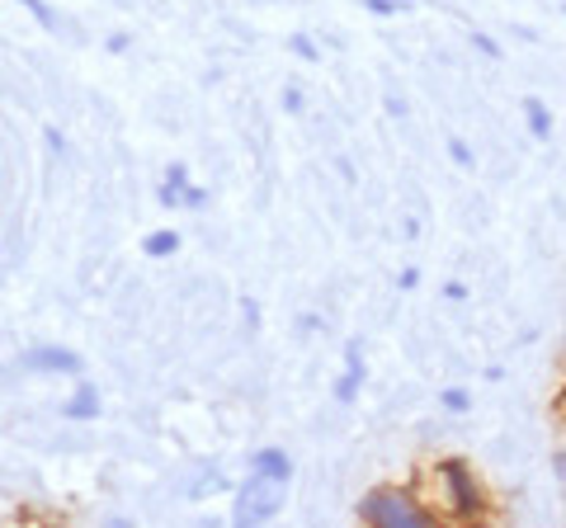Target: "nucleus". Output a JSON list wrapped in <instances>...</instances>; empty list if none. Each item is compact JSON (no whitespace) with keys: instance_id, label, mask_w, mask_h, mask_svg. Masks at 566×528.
Returning a JSON list of instances; mask_svg holds the SVG:
<instances>
[{"instance_id":"nucleus-26","label":"nucleus","mask_w":566,"mask_h":528,"mask_svg":"<svg viewBox=\"0 0 566 528\" xmlns=\"http://www.w3.org/2000/svg\"><path fill=\"white\" fill-rule=\"evenodd\" d=\"M387 114H392V118H401V114H406V104H401L397 95H387Z\"/></svg>"},{"instance_id":"nucleus-16","label":"nucleus","mask_w":566,"mask_h":528,"mask_svg":"<svg viewBox=\"0 0 566 528\" xmlns=\"http://www.w3.org/2000/svg\"><path fill=\"white\" fill-rule=\"evenodd\" d=\"M166 184H170V189H180V193L189 189V170H185V161H170V170H166Z\"/></svg>"},{"instance_id":"nucleus-2","label":"nucleus","mask_w":566,"mask_h":528,"mask_svg":"<svg viewBox=\"0 0 566 528\" xmlns=\"http://www.w3.org/2000/svg\"><path fill=\"white\" fill-rule=\"evenodd\" d=\"M354 519L368 524V528H434V524H444L439 509L424 500V490L406 486V482L368 486L359 496V505H354Z\"/></svg>"},{"instance_id":"nucleus-18","label":"nucleus","mask_w":566,"mask_h":528,"mask_svg":"<svg viewBox=\"0 0 566 528\" xmlns=\"http://www.w3.org/2000/svg\"><path fill=\"white\" fill-rule=\"evenodd\" d=\"M444 297H449V303H468V284H463V278H449V284H444Z\"/></svg>"},{"instance_id":"nucleus-4","label":"nucleus","mask_w":566,"mask_h":528,"mask_svg":"<svg viewBox=\"0 0 566 528\" xmlns=\"http://www.w3.org/2000/svg\"><path fill=\"white\" fill-rule=\"evenodd\" d=\"M20 368H29V373H81V355L66 345H33L29 355L20 359Z\"/></svg>"},{"instance_id":"nucleus-13","label":"nucleus","mask_w":566,"mask_h":528,"mask_svg":"<svg viewBox=\"0 0 566 528\" xmlns=\"http://www.w3.org/2000/svg\"><path fill=\"white\" fill-rule=\"evenodd\" d=\"M449 161H453V166H463V170L476 166V156H472V147L463 142V137H449Z\"/></svg>"},{"instance_id":"nucleus-7","label":"nucleus","mask_w":566,"mask_h":528,"mask_svg":"<svg viewBox=\"0 0 566 528\" xmlns=\"http://www.w3.org/2000/svg\"><path fill=\"white\" fill-rule=\"evenodd\" d=\"M524 128H528V137H534V142H547V137H553V114H547V104L538 99V95H524Z\"/></svg>"},{"instance_id":"nucleus-27","label":"nucleus","mask_w":566,"mask_h":528,"mask_svg":"<svg viewBox=\"0 0 566 528\" xmlns=\"http://www.w3.org/2000/svg\"><path fill=\"white\" fill-rule=\"evenodd\" d=\"M562 415H566V392H562Z\"/></svg>"},{"instance_id":"nucleus-5","label":"nucleus","mask_w":566,"mask_h":528,"mask_svg":"<svg viewBox=\"0 0 566 528\" xmlns=\"http://www.w3.org/2000/svg\"><path fill=\"white\" fill-rule=\"evenodd\" d=\"M364 378H368V363L359 355V345H345V373L335 378V401H340V406H354V397H359Z\"/></svg>"},{"instance_id":"nucleus-3","label":"nucleus","mask_w":566,"mask_h":528,"mask_svg":"<svg viewBox=\"0 0 566 528\" xmlns=\"http://www.w3.org/2000/svg\"><path fill=\"white\" fill-rule=\"evenodd\" d=\"M283 500H289V482L279 477H264V472H251L241 486H237V500H232V524L241 528H260V524H274L283 515Z\"/></svg>"},{"instance_id":"nucleus-20","label":"nucleus","mask_w":566,"mask_h":528,"mask_svg":"<svg viewBox=\"0 0 566 528\" xmlns=\"http://www.w3.org/2000/svg\"><path fill=\"white\" fill-rule=\"evenodd\" d=\"M156 199H161L166 208H185V193H180V189H170V184L156 189Z\"/></svg>"},{"instance_id":"nucleus-25","label":"nucleus","mask_w":566,"mask_h":528,"mask_svg":"<svg viewBox=\"0 0 566 528\" xmlns=\"http://www.w3.org/2000/svg\"><path fill=\"white\" fill-rule=\"evenodd\" d=\"M316 326H322V316H312V311L297 316V330H316Z\"/></svg>"},{"instance_id":"nucleus-1","label":"nucleus","mask_w":566,"mask_h":528,"mask_svg":"<svg viewBox=\"0 0 566 528\" xmlns=\"http://www.w3.org/2000/svg\"><path fill=\"white\" fill-rule=\"evenodd\" d=\"M424 500L439 509V519H453V524L491 519L486 486L472 472V463H463V457H434V463L424 467Z\"/></svg>"},{"instance_id":"nucleus-14","label":"nucleus","mask_w":566,"mask_h":528,"mask_svg":"<svg viewBox=\"0 0 566 528\" xmlns=\"http://www.w3.org/2000/svg\"><path fill=\"white\" fill-rule=\"evenodd\" d=\"M468 39H472V47H476V52H482V57H491V62H501V43H495V39H491V33H482V29H472V33H468Z\"/></svg>"},{"instance_id":"nucleus-11","label":"nucleus","mask_w":566,"mask_h":528,"mask_svg":"<svg viewBox=\"0 0 566 528\" xmlns=\"http://www.w3.org/2000/svg\"><path fill=\"white\" fill-rule=\"evenodd\" d=\"M364 10L378 14V20H397V14H406L411 6H406V0H364Z\"/></svg>"},{"instance_id":"nucleus-17","label":"nucleus","mask_w":566,"mask_h":528,"mask_svg":"<svg viewBox=\"0 0 566 528\" xmlns=\"http://www.w3.org/2000/svg\"><path fill=\"white\" fill-rule=\"evenodd\" d=\"M283 114H303V91H297V85H283Z\"/></svg>"},{"instance_id":"nucleus-22","label":"nucleus","mask_w":566,"mask_h":528,"mask_svg":"<svg viewBox=\"0 0 566 528\" xmlns=\"http://www.w3.org/2000/svg\"><path fill=\"white\" fill-rule=\"evenodd\" d=\"M397 288H401V293H416V288H420V270H401V274H397Z\"/></svg>"},{"instance_id":"nucleus-12","label":"nucleus","mask_w":566,"mask_h":528,"mask_svg":"<svg viewBox=\"0 0 566 528\" xmlns=\"http://www.w3.org/2000/svg\"><path fill=\"white\" fill-rule=\"evenodd\" d=\"M289 47H293V57H297V62H322V47H316L307 33H293Z\"/></svg>"},{"instance_id":"nucleus-28","label":"nucleus","mask_w":566,"mask_h":528,"mask_svg":"<svg viewBox=\"0 0 566 528\" xmlns=\"http://www.w3.org/2000/svg\"><path fill=\"white\" fill-rule=\"evenodd\" d=\"M562 14H566V0H562Z\"/></svg>"},{"instance_id":"nucleus-19","label":"nucleus","mask_w":566,"mask_h":528,"mask_svg":"<svg viewBox=\"0 0 566 528\" xmlns=\"http://www.w3.org/2000/svg\"><path fill=\"white\" fill-rule=\"evenodd\" d=\"M241 316H245V326L251 330H260V303L255 297H241Z\"/></svg>"},{"instance_id":"nucleus-21","label":"nucleus","mask_w":566,"mask_h":528,"mask_svg":"<svg viewBox=\"0 0 566 528\" xmlns=\"http://www.w3.org/2000/svg\"><path fill=\"white\" fill-rule=\"evenodd\" d=\"M203 203H208V189L203 184H189L185 189V208H203Z\"/></svg>"},{"instance_id":"nucleus-24","label":"nucleus","mask_w":566,"mask_h":528,"mask_svg":"<svg viewBox=\"0 0 566 528\" xmlns=\"http://www.w3.org/2000/svg\"><path fill=\"white\" fill-rule=\"evenodd\" d=\"M128 47H133L128 33H109V52H114V57H123V52H128Z\"/></svg>"},{"instance_id":"nucleus-10","label":"nucleus","mask_w":566,"mask_h":528,"mask_svg":"<svg viewBox=\"0 0 566 528\" xmlns=\"http://www.w3.org/2000/svg\"><path fill=\"white\" fill-rule=\"evenodd\" d=\"M439 411L468 415L472 411V392H468V387H444V392H439Z\"/></svg>"},{"instance_id":"nucleus-6","label":"nucleus","mask_w":566,"mask_h":528,"mask_svg":"<svg viewBox=\"0 0 566 528\" xmlns=\"http://www.w3.org/2000/svg\"><path fill=\"white\" fill-rule=\"evenodd\" d=\"M66 420H95L99 415V392H95V382H76V392L66 397V406H62Z\"/></svg>"},{"instance_id":"nucleus-8","label":"nucleus","mask_w":566,"mask_h":528,"mask_svg":"<svg viewBox=\"0 0 566 528\" xmlns=\"http://www.w3.org/2000/svg\"><path fill=\"white\" fill-rule=\"evenodd\" d=\"M251 472H264V477H279V482H293V457L283 453V448H255Z\"/></svg>"},{"instance_id":"nucleus-9","label":"nucleus","mask_w":566,"mask_h":528,"mask_svg":"<svg viewBox=\"0 0 566 528\" xmlns=\"http://www.w3.org/2000/svg\"><path fill=\"white\" fill-rule=\"evenodd\" d=\"M175 251H180V236H175V232H147V236H142V255H147V260H166Z\"/></svg>"},{"instance_id":"nucleus-15","label":"nucleus","mask_w":566,"mask_h":528,"mask_svg":"<svg viewBox=\"0 0 566 528\" xmlns=\"http://www.w3.org/2000/svg\"><path fill=\"white\" fill-rule=\"evenodd\" d=\"M20 6H24L43 29H57V14H52V6H43V0H20Z\"/></svg>"},{"instance_id":"nucleus-23","label":"nucleus","mask_w":566,"mask_h":528,"mask_svg":"<svg viewBox=\"0 0 566 528\" xmlns=\"http://www.w3.org/2000/svg\"><path fill=\"white\" fill-rule=\"evenodd\" d=\"M43 142H48L52 156H62V151H66V142H62V133H57V128H43Z\"/></svg>"}]
</instances>
